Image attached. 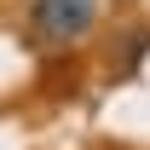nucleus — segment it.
I'll list each match as a JSON object with an SVG mask.
<instances>
[{"mask_svg":"<svg viewBox=\"0 0 150 150\" xmlns=\"http://www.w3.org/2000/svg\"><path fill=\"white\" fill-rule=\"evenodd\" d=\"M29 23L40 29V40L69 46V40L93 35V23H98V0H35V6H29Z\"/></svg>","mask_w":150,"mask_h":150,"instance_id":"obj_1","label":"nucleus"}]
</instances>
